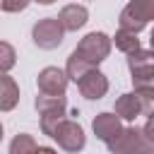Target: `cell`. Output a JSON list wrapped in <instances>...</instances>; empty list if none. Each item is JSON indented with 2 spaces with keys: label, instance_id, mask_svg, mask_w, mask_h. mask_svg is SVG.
Listing matches in <instances>:
<instances>
[{
  "label": "cell",
  "instance_id": "1",
  "mask_svg": "<svg viewBox=\"0 0 154 154\" xmlns=\"http://www.w3.org/2000/svg\"><path fill=\"white\" fill-rule=\"evenodd\" d=\"M111 154H154V137L144 132V128L130 125L120 128V132L106 142Z\"/></svg>",
  "mask_w": 154,
  "mask_h": 154
},
{
  "label": "cell",
  "instance_id": "2",
  "mask_svg": "<svg viewBox=\"0 0 154 154\" xmlns=\"http://www.w3.org/2000/svg\"><path fill=\"white\" fill-rule=\"evenodd\" d=\"M152 106H154V89H142V91L135 89L116 99L113 113L120 120H135L140 116H152Z\"/></svg>",
  "mask_w": 154,
  "mask_h": 154
},
{
  "label": "cell",
  "instance_id": "3",
  "mask_svg": "<svg viewBox=\"0 0 154 154\" xmlns=\"http://www.w3.org/2000/svg\"><path fill=\"white\" fill-rule=\"evenodd\" d=\"M128 67L132 75V87L137 91L154 89V55L149 48H137L128 55Z\"/></svg>",
  "mask_w": 154,
  "mask_h": 154
},
{
  "label": "cell",
  "instance_id": "4",
  "mask_svg": "<svg viewBox=\"0 0 154 154\" xmlns=\"http://www.w3.org/2000/svg\"><path fill=\"white\" fill-rule=\"evenodd\" d=\"M111 36H106L103 31H91V34H87L79 43H77V48L72 51L77 58H82L84 63H89V65H99V63H103L106 58H108V53H111Z\"/></svg>",
  "mask_w": 154,
  "mask_h": 154
},
{
  "label": "cell",
  "instance_id": "5",
  "mask_svg": "<svg viewBox=\"0 0 154 154\" xmlns=\"http://www.w3.org/2000/svg\"><path fill=\"white\" fill-rule=\"evenodd\" d=\"M152 17H154V0H130L120 10L118 24H120V29L140 34L152 22Z\"/></svg>",
  "mask_w": 154,
  "mask_h": 154
},
{
  "label": "cell",
  "instance_id": "6",
  "mask_svg": "<svg viewBox=\"0 0 154 154\" xmlns=\"http://www.w3.org/2000/svg\"><path fill=\"white\" fill-rule=\"evenodd\" d=\"M51 137L58 142V147H60L63 152H70V154L82 152V149H84V144H87V135H84L82 125H79L77 120L67 118V116H65V118L53 128Z\"/></svg>",
  "mask_w": 154,
  "mask_h": 154
},
{
  "label": "cell",
  "instance_id": "7",
  "mask_svg": "<svg viewBox=\"0 0 154 154\" xmlns=\"http://www.w3.org/2000/svg\"><path fill=\"white\" fill-rule=\"evenodd\" d=\"M31 38H34V43H36L38 48L53 51V48H58V46L63 43L65 29L60 26V22H58L55 17H43V19H38V22L34 24Z\"/></svg>",
  "mask_w": 154,
  "mask_h": 154
},
{
  "label": "cell",
  "instance_id": "8",
  "mask_svg": "<svg viewBox=\"0 0 154 154\" xmlns=\"http://www.w3.org/2000/svg\"><path fill=\"white\" fill-rule=\"evenodd\" d=\"M75 84H77L79 94H82L84 99H89V101L103 99V96H106V91H108V77H106L101 70H96V67L87 70V72L75 82Z\"/></svg>",
  "mask_w": 154,
  "mask_h": 154
},
{
  "label": "cell",
  "instance_id": "9",
  "mask_svg": "<svg viewBox=\"0 0 154 154\" xmlns=\"http://www.w3.org/2000/svg\"><path fill=\"white\" fill-rule=\"evenodd\" d=\"M67 82H70V79H67L65 70H60V67H53V65L43 67V70L38 72V77H36L38 91H41V94H51V96H65Z\"/></svg>",
  "mask_w": 154,
  "mask_h": 154
},
{
  "label": "cell",
  "instance_id": "10",
  "mask_svg": "<svg viewBox=\"0 0 154 154\" xmlns=\"http://www.w3.org/2000/svg\"><path fill=\"white\" fill-rule=\"evenodd\" d=\"M123 128V120L116 116V113H99L94 120H91V130L96 135V140L101 142H111Z\"/></svg>",
  "mask_w": 154,
  "mask_h": 154
},
{
  "label": "cell",
  "instance_id": "11",
  "mask_svg": "<svg viewBox=\"0 0 154 154\" xmlns=\"http://www.w3.org/2000/svg\"><path fill=\"white\" fill-rule=\"evenodd\" d=\"M55 19L60 22V26H63L65 31H77V29H82V26L87 24L89 12H87V7H84V5L72 2V5H65Z\"/></svg>",
  "mask_w": 154,
  "mask_h": 154
},
{
  "label": "cell",
  "instance_id": "12",
  "mask_svg": "<svg viewBox=\"0 0 154 154\" xmlns=\"http://www.w3.org/2000/svg\"><path fill=\"white\" fill-rule=\"evenodd\" d=\"M17 103H19V87H17V82L7 72H0V111L7 113Z\"/></svg>",
  "mask_w": 154,
  "mask_h": 154
},
{
  "label": "cell",
  "instance_id": "13",
  "mask_svg": "<svg viewBox=\"0 0 154 154\" xmlns=\"http://www.w3.org/2000/svg\"><path fill=\"white\" fill-rule=\"evenodd\" d=\"M34 108L41 113H67V101L65 96H51V94H41L34 99Z\"/></svg>",
  "mask_w": 154,
  "mask_h": 154
},
{
  "label": "cell",
  "instance_id": "14",
  "mask_svg": "<svg viewBox=\"0 0 154 154\" xmlns=\"http://www.w3.org/2000/svg\"><path fill=\"white\" fill-rule=\"evenodd\" d=\"M111 43H116V48L123 51L125 55H130V53H135V51L140 48V38H137V34H135V31H128V29H118L116 36L111 38Z\"/></svg>",
  "mask_w": 154,
  "mask_h": 154
},
{
  "label": "cell",
  "instance_id": "15",
  "mask_svg": "<svg viewBox=\"0 0 154 154\" xmlns=\"http://www.w3.org/2000/svg\"><path fill=\"white\" fill-rule=\"evenodd\" d=\"M36 140H34V135H29V132H17L14 137H12V142H10V154H34L36 152Z\"/></svg>",
  "mask_w": 154,
  "mask_h": 154
},
{
  "label": "cell",
  "instance_id": "16",
  "mask_svg": "<svg viewBox=\"0 0 154 154\" xmlns=\"http://www.w3.org/2000/svg\"><path fill=\"white\" fill-rule=\"evenodd\" d=\"M94 65H89V63H84L82 58H77L75 53H70V58H67V63H65V75H67V79H72V82H77L87 70H91Z\"/></svg>",
  "mask_w": 154,
  "mask_h": 154
},
{
  "label": "cell",
  "instance_id": "17",
  "mask_svg": "<svg viewBox=\"0 0 154 154\" xmlns=\"http://www.w3.org/2000/svg\"><path fill=\"white\" fill-rule=\"evenodd\" d=\"M17 65V51L12 43L0 41V72H10Z\"/></svg>",
  "mask_w": 154,
  "mask_h": 154
},
{
  "label": "cell",
  "instance_id": "18",
  "mask_svg": "<svg viewBox=\"0 0 154 154\" xmlns=\"http://www.w3.org/2000/svg\"><path fill=\"white\" fill-rule=\"evenodd\" d=\"M29 2H31V0H0V10H2V12L14 14V12L26 10V7H29Z\"/></svg>",
  "mask_w": 154,
  "mask_h": 154
},
{
  "label": "cell",
  "instance_id": "19",
  "mask_svg": "<svg viewBox=\"0 0 154 154\" xmlns=\"http://www.w3.org/2000/svg\"><path fill=\"white\" fill-rule=\"evenodd\" d=\"M34 154H58L55 149H51V147H36V152Z\"/></svg>",
  "mask_w": 154,
  "mask_h": 154
},
{
  "label": "cell",
  "instance_id": "20",
  "mask_svg": "<svg viewBox=\"0 0 154 154\" xmlns=\"http://www.w3.org/2000/svg\"><path fill=\"white\" fill-rule=\"evenodd\" d=\"M34 2H38V5H53L55 0H34Z\"/></svg>",
  "mask_w": 154,
  "mask_h": 154
},
{
  "label": "cell",
  "instance_id": "21",
  "mask_svg": "<svg viewBox=\"0 0 154 154\" xmlns=\"http://www.w3.org/2000/svg\"><path fill=\"white\" fill-rule=\"evenodd\" d=\"M0 142H2V123H0Z\"/></svg>",
  "mask_w": 154,
  "mask_h": 154
}]
</instances>
